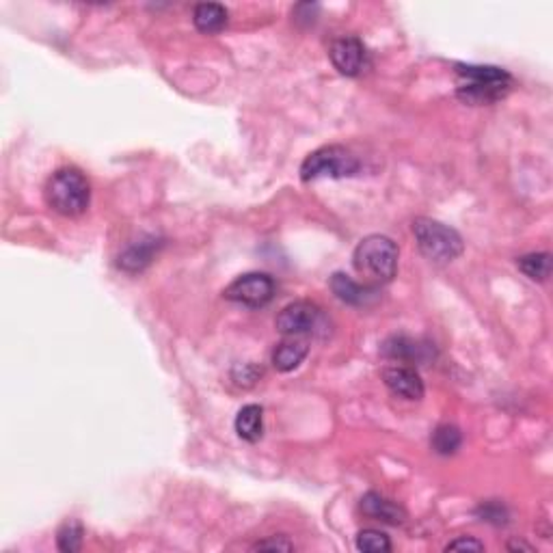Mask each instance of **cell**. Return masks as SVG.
<instances>
[{
  "mask_svg": "<svg viewBox=\"0 0 553 553\" xmlns=\"http://www.w3.org/2000/svg\"><path fill=\"white\" fill-rule=\"evenodd\" d=\"M457 74L463 78V85L458 86V100L467 104L482 106L495 104L502 97H506L511 91L512 76L506 69L495 68V65H457Z\"/></svg>",
  "mask_w": 553,
  "mask_h": 553,
  "instance_id": "1",
  "label": "cell"
},
{
  "mask_svg": "<svg viewBox=\"0 0 553 553\" xmlns=\"http://www.w3.org/2000/svg\"><path fill=\"white\" fill-rule=\"evenodd\" d=\"M352 267L367 281V286L389 284L398 273V245L392 238L381 234L363 238L352 253Z\"/></svg>",
  "mask_w": 553,
  "mask_h": 553,
  "instance_id": "2",
  "label": "cell"
},
{
  "mask_svg": "<svg viewBox=\"0 0 553 553\" xmlns=\"http://www.w3.org/2000/svg\"><path fill=\"white\" fill-rule=\"evenodd\" d=\"M46 204L61 216H80L91 204V186L85 173L76 167L54 171L46 184Z\"/></svg>",
  "mask_w": 553,
  "mask_h": 553,
  "instance_id": "3",
  "label": "cell"
},
{
  "mask_svg": "<svg viewBox=\"0 0 553 553\" xmlns=\"http://www.w3.org/2000/svg\"><path fill=\"white\" fill-rule=\"evenodd\" d=\"M413 236L420 251L435 264L454 262L465 249L463 238L454 227L439 223L435 219H426V216L413 221Z\"/></svg>",
  "mask_w": 553,
  "mask_h": 553,
  "instance_id": "4",
  "label": "cell"
},
{
  "mask_svg": "<svg viewBox=\"0 0 553 553\" xmlns=\"http://www.w3.org/2000/svg\"><path fill=\"white\" fill-rule=\"evenodd\" d=\"M361 171V160L344 145H324L307 156L301 165V180L313 182L320 177H352Z\"/></svg>",
  "mask_w": 553,
  "mask_h": 553,
  "instance_id": "5",
  "label": "cell"
},
{
  "mask_svg": "<svg viewBox=\"0 0 553 553\" xmlns=\"http://www.w3.org/2000/svg\"><path fill=\"white\" fill-rule=\"evenodd\" d=\"M223 296L245 307H264L275 296V279L267 273H247L231 281L223 290Z\"/></svg>",
  "mask_w": 553,
  "mask_h": 553,
  "instance_id": "6",
  "label": "cell"
},
{
  "mask_svg": "<svg viewBox=\"0 0 553 553\" xmlns=\"http://www.w3.org/2000/svg\"><path fill=\"white\" fill-rule=\"evenodd\" d=\"M276 331L286 338H303L316 333L322 324V309L312 301H295L286 305L275 320Z\"/></svg>",
  "mask_w": 553,
  "mask_h": 553,
  "instance_id": "7",
  "label": "cell"
},
{
  "mask_svg": "<svg viewBox=\"0 0 553 553\" xmlns=\"http://www.w3.org/2000/svg\"><path fill=\"white\" fill-rule=\"evenodd\" d=\"M329 57L331 63L335 65V69H338L340 74L350 76V78L366 72L367 65H370V54H367L366 43L355 35H346L335 40L333 46H331Z\"/></svg>",
  "mask_w": 553,
  "mask_h": 553,
  "instance_id": "8",
  "label": "cell"
},
{
  "mask_svg": "<svg viewBox=\"0 0 553 553\" xmlns=\"http://www.w3.org/2000/svg\"><path fill=\"white\" fill-rule=\"evenodd\" d=\"M383 381L389 392L400 395L404 400H422L424 398V381L411 366H387L383 370Z\"/></svg>",
  "mask_w": 553,
  "mask_h": 553,
  "instance_id": "9",
  "label": "cell"
},
{
  "mask_svg": "<svg viewBox=\"0 0 553 553\" xmlns=\"http://www.w3.org/2000/svg\"><path fill=\"white\" fill-rule=\"evenodd\" d=\"M383 357L392 361H406V363H426L432 359L435 349L424 341H417L413 338H406V335H392L385 344L381 346Z\"/></svg>",
  "mask_w": 553,
  "mask_h": 553,
  "instance_id": "10",
  "label": "cell"
},
{
  "mask_svg": "<svg viewBox=\"0 0 553 553\" xmlns=\"http://www.w3.org/2000/svg\"><path fill=\"white\" fill-rule=\"evenodd\" d=\"M160 247H162V242L154 236H148V238H143V240L132 242V245L126 247V251L119 253L117 267L122 270H126V273H139V270L150 267L151 259L156 258V253H159Z\"/></svg>",
  "mask_w": 553,
  "mask_h": 553,
  "instance_id": "11",
  "label": "cell"
},
{
  "mask_svg": "<svg viewBox=\"0 0 553 553\" xmlns=\"http://www.w3.org/2000/svg\"><path fill=\"white\" fill-rule=\"evenodd\" d=\"M361 511L363 514H367V517L376 519V521L389 523V525H400L404 523L406 519V511L403 506H400L398 502L389 500V497L381 495V493H366V495L361 497Z\"/></svg>",
  "mask_w": 553,
  "mask_h": 553,
  "instance_id": "12",
  "label": "cell"
},
{
  "mask_svg": "<svg viewBox=\"0 0 553 553\" xmlns=\"http://www.w3.org/2000/svg\"><path fill=\"white\" fill-rule=\"evenodd\" d=\"M331 290H333V295L340 298L341 303H346V305H367V303L372 301L374 295L378 292V287L374 286H361L357 284L355 279H350L349 275L344 273H335L331 276Z\"/></svg>",
  "mask_w": 553,
  "mask_h": 553,
  "instance_id": "13",
  "label": "cell"
},
{
  "mask_svg": "<svg viewBox=\"0 0 553 553\" xmlns=\"http://www.w3.org/2000/svg\"><path fill=\"white\" fill-rule=\"evenodd\" d=\"M309 346L301 338H287L273 350V366L276 372H292L305 361Z\"/></svg>",
  "mask_w": 553,
  "mask_h": 553,
  "instance_id": "14",
  "label": "cell"
},
{
  "mask_svg": "<svg viewBox=\"0 0 553 553\" xmlns=\"http://www.w3.org/2000/svg\"><path fill=\"white\" fill-rule=\"evenodd\" d=\"M236 432L242 441L258 443L264 435V409L259 404H247L236 415Z\"/></svg>",
  "mask_w": 553,
  "mask_h": 553,
  "instance_id": "15",
  "label": "cell"
},
{
  "mask_svg": "<svg viewBox=\"0 0 553 553\" xmlns=\"http://www.w3.org/2000/svg\"><path fill=\"white\" fill-rule=\"evenodd\" d=\"M193 22L197 31L205 35H214V32L223 31L227 26V9L219 3H202L195 7Z\"/></svg>",
  "mask_w": 553,
  "mask_h": 553,
  "instance_id": "16",
  "label": "cell"
},
{
  "mask_svg": "<svg viewBox=\"0 0 553 553\" xmlns=\"http://www.w3.org/2000/svg\"><path fill=\"white\" fill-rule=\"evenodd\" d=\"M432 449L441 457H452V454L458 452V448L463 446V435L454 424H441L435 428L432 432Z\"/></svg>",
  "mask_w": 553,
  "mask_h": 553,
  "instance_id": "17",
  "label": "cell"
},
{
  "mask_svg": "<svg viewBox=\"0 0 553 553\" xmlns=\"http://www.w3.org/2000/svg\"><path fill=\"white\" fill-rule=\"evenodd\" d=\"M519 270L532 281H547L551 275V256L549 253H530V256L519 258Z\"/></svg>",
  "mask_w": 553,
  "mask_h": 553,
  "instance_id": "18",
  "label": "cell"
},
{
  "mask_svg": "<svg viewBox=\"0 0 553 553\" xmlns=\"http://www.w3.org/2000/svg\"><path fill=\"white\" fill-rule=\"evenodd\" d=\"M83 536H85V530H83V525H80V521L69 519V521H65L61 528H59V534H57L59 549H61L63 553L80 551V547H83Z\"/></svg>",
  "mask_w": 553,
  "mask_h": 553,
  "instance_id": "19",
  "label": "cell"
},
{
  "mask_svg": "<svg viewBox=\"0 0 553 553\" xmlns=\"http://www.w3.org/2000/svg\"><path fill=\"white\" fill-rule=\"evenodd\" d=\"M357 549L366 553H387L392 551V540L385 532L378 530H361L357 534Z\"/></svg>",
  "mask_w": 553,
  "mask_h": 553,
  "instance_id": "20",
  "label": "cell"
},
{
  "mask_svg": "<svg viewBox=\"0 0 553 553\" xmlns=\"http://www.w3.org/2000/svg\"><path fill=\"white\" fill-rule=\"evenodd\" d=\"M485 551V543L471 539V536H458L457 540L446 545V551Z\"/></svg>",
  "mask_w": 553,
  "mask_h": 553,
  "instance_id": "21",
  "label": "cell"
},
{
  "mask_svg": "<svg viewBox=\"0 0 553 553\" xmlns=\"http://www.w3.org/2000/svg\"><path fill=\"white\" fill-rule=\"evenodd\" d=\"M295 549V545L290 543V540H286L284 536H273L270 540H259L258 545H253V551H292Z\"/></svg>",
  "mask_w": 553,
  "mask_h": 553,
  "instance_id": "22",
  "label": "cell"
},
{
  "mask_svg": "<svg viewBox=\"0 0 553 553\" xmlns=\"http://www.w3.org/2000/svg\"><path fill=\"white\" fill-rule=\"evenodd\" d=\"M480 514L485 517V521H491L495 525H502L506 523V511H503V506H500V503H486V506L480 508Z\"/></svg>",
  "mask_w": 553,
  "mask_h": 553,
  "instance_id": "23",
  "label": "cell"
},
{
  "mask_svg": "<svg viewBox=\"0 0 553 553\" xmlns=\"http://www.w3.org/2000/svg\"><path fill=\"white\" fill-rule=\"evenodd\" d=\"M511 549H523V551H532V547L525 543H511Z\"/></svg>",
  "mask_w": 553,
  "mask_h": 553,
  "instance_id": "24",
  "label": "cell"
}]
</instances>
